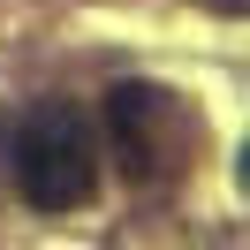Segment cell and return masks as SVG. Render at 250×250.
<instances>
[{
    "instance_id": "6da1fadb",
    "label": "cell",
    "mask_w": 250,
    "mask_h": 250,
    "mask_svg": "<svg viewBox=\"0 0 250 250\" xmlns=\"http://www.w3.org/2000/svg\"><path fill=\"white\" fill-rule=\"evenodd\" d=\"M16 189L38 212H76L99 189V144L83 106L68 99H31L16 122Z\"/></svg>"
}]
</instances>
